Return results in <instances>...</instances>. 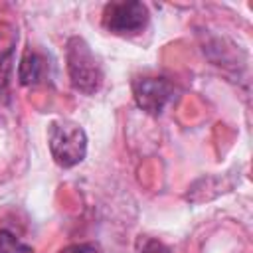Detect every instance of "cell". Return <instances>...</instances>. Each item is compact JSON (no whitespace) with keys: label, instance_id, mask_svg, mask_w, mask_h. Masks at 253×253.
Segmentation results:
<instances>
[{"label":"cell","instance_id":"obj_1","mask_svg":"<svg viewBox=\"0 0 253 253\" xmlns=\"http://www.w3.org/2000/svg\"><path fill=\"white\" fill-rule=\"evenodd\" d=\"M65 63H67L69 81H71L75 91H79L83 95H95L101 89L103 67L83 38L71 36L67 40Z\"/></svg>","mask_w":253,"mask_h":253},{"label":"cell","instance_id":"obj_2","mask_svg":"<svg viewBox=\"0 0 253 253\" xmlns=\"http://www.w3.org/2000/svg\"><path fill=\"white\" fill-rule=\"evenodd\" d=\"M47 144L51 158L61 168H73L87 154V134L81 125L69 119H55L47 126Z\"/></svg>","mask_w":253,"mask_h":253},{"label":"cell","instance_id":"obj_3","mask_svg":"<svg viewBox=\"0 0 253 253\" xmlns=\"http://www.w3.org/2000/svg\"><path fill=\"white\" fill-rule=\"evenodd\" d=\"M148 8L138 0L109 2L103 8V28L115 36H134L140 34L148 24Z\"/></svg>","mask_w":253,"mask_h":253},{"label":"cell","instance_id":"obj_4","mask_svg":"<svg viewBox=\"0 0 253 253\" xmlns=\"http://www.w3.org/2000/svg\"><path fill=\"white\" fill-rule=\"evenodd\" d=\"M174 85L164 77H138L132 81V97L138 109L148 115H160L174 99Z\"/></svg>","mask_w":253,"mask_h":253},{"label":"cell","instance_id":"obj_5","mask_svg":"<svg viewBox=\"0 0 253 253\" xmlns=\"http://www.w3.org/2000/svg\"><path fill=\"white\" fill-rule=\"evenodd\" d=\"M47 73V61L45 57L34 49L32 45L24 49L20 63H18V81L20 85H38L40 81H43Z\"/></svg>","mask_w":253,"mask_h":253},{"label":"cell","instance_id":"obj_6","mask_svg":"<svg viewBox=\"0 0 253 253\" xmlns=\"http://www.w3.org/2000/svg\"><path fill=\"white\" fill-rule=\"evenodd\" d=\"M12 55L14 45H8L6 51H0V103H10V73H12Z\"/></svg>","mask_w":253,"mask_h":253},{"label":"cell","instance_id":"obj_7","mask_svg":"<svg viewBox=\"0 0 253 253\" xmlns=\"http://www.w3.org/2000/svg\"><path fill=\"white\" fill-rule=\"evenodd\" d=\"M0 253H36L30 245L22 243L14 233L0 229Z\"/></svg>","mask_w":253,"mask_h":253},{"label":"cell","instance_id":"obj_8","mask_svg":"<svg viewBox=\"0 0 253 253\" xmlns=\"http://www.w3.org/2000/svg\"><path fill=\"white\" fill-rule=\"evenodd\" d=\"M136 245H138L140 253H170V249L164 243H160L158 239H152V237H140Z\"/></svg>","mask_w":253,"mask_h":253},{"label":"cell","instance_id":"obj_9","mask_svg":"<svg viewBox=\"0 0 253 253\" xmlns=\"http://www.w3.org/2000/svg\"><path fill=\"white\" fill-rule=\"evenodd\" d=\"M59 253H101V249L95 243H75V245L61 249Z\"/></svg>","mask_w":253,"mask_h":253}]
</instances>
